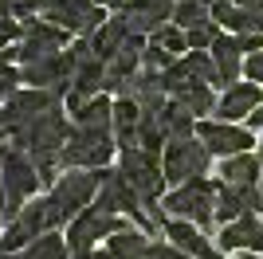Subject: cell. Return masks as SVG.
Wrapping results in <instances>:
<instances>
[{"instance_id": "obj_1", "label": "cell", "mask_w": 263, "mask_h": 259, "mask_svg": "<svg viewBox=\"0 0 263 259\" xmlns=\"http://www.w3.org/2000/svg\"><path fill=\"white\" fill-rule=\"evenodd\" d=\"M99 189H102V169H63L59 181L51 184V196H47L51 228L71 224L83 208H90V200H95Z\"/></svg>"}, {"instance_id": "obj_2", "label": "cell", "mask_w": 263, "mask_h": 259, "mask_svg": "<svg viewBox=\"0 0 263 259\" xmlns=\"http://www.w3.org/2000/svg\"><path fill=\"white\" fill-rule=\"evenodd\" d=\"M67 138H71V126H67L63 110L51 106L47 114H40V118L24 122V126H12V150L28 153V157H63V145Z\"/></svg>"}, {"instance_id": "obj_3", "label": "cell", "mask_w": 263, "mask_h": 259, "mask_svg": "<svg viewBox=\"0 0 263 259\" xmlns=\"http://www.w3.org/2000/svg\"><path fill=\"white\" fill-rule=\"evenodd\" d=\"M161 208L177 220H189V224H197L200 232H209L216 224V181L209 177H197V181H185L177 184L173 193L161 200Z\"/></svg>"}, {"instance_id": "obj_4", "label": "cell", "mask_w": 263, "mask_h": 259, "mask_svg": "<svg viewBox=\"0 0 263 259\" xmlns=\"http://www.w3.org/2000/svg\"><path fill=\"white\" fill-rule=\"evenodd\" d=\"M0 189H4V220H16L24 200L40 189V173H35L32 157L20 150H0Z\"/></svg>"}, {"instance_id": "obj_5", "label": "cell", "mask_w": 263, "mask_h": 259, "mask_svg": "<svg viewBox=\"0 0 263 259\" xmlns=\"http://www.w3.org/2000/svg\"><path fill=\"white\" fill-rule=\"evenodd\" d=\"M118 173L126 177V184H130L134 193L142 196L145 208H154L157 196L165 193V165H161V157H157V153H149V150H142V145L122 153Z\"/></svg>"}, {"instance_id": "obj_6", "label": "cell", "mask_w": 263, "mask_h": 259, "mask_svg": "<svg viewBox=\"0 0 263 259\" xmlns=\"http://www.w3.org/2000/svg\"><path fill=\"white\" fill-rule=\"evenodd\" d=\"M44 20L75 35H95L106 24V8L95 0H40Z\"/></svg>"}, {"instance_id": "obj_7", "label": "cell", "mask_w": 263, "mask_h": 259, "mask_svg": "<svg viewBox=\"0 0 263 259\" xmlns=\"http://www.w3.org/2000/svg\"><path fill=\"white\" fill-rule=\"evenodd\" d=\"M114 157V130H71L63 145V169H102Z\"/></svg>"}, {"instance_id": "obj_8", "label": "cell", "mask_w": 263, "mask_h": 259, "mask_svg": "<svg viewBox=\"0 0 263 259\" xmlns=\"http://www.w3.org/2000/svg\"><path fill=\"white\" fill-rule=\"evenodd\" d=\"M114 232H126V228H122V220L90 205V208H83V212L67 224V251H71L75 259H83V255H90V251H95V244H99V239H110Z\"/></svg>"}, {"instance_id": "obj_9", "label": "cell", "mask_w": 263, "mask_h": 259, "mask_svg": "<svg viewBox=\"0 0 263 259\" xmlns=\"http://www.w3.org/2000/svg\"><path fill=\"white\" fill-rule=\"evenodd\" d=\"M209 157L212 153L200 145L197 138L189 141H169L165 145V184H185V181H197V177H204V169H209Z\"/></svg>"}, {"instance_id": "obj_10", "label": "cell", "mask_w": 263, "mask_h": 259, "mask_svg": "<svg viewBox=\"0 0 263 259\" xmlns=\"http://www.w3.org/2000/svg\"><path fill=\"white\" fill-rule=\"evenodd\" d=\"M197 141L212 157H240L255 145L252 130L236 126V122H197Z\"/></svg>"}, {"instance_id": "obj_11", "label": "cell", "mask_w": 263, "mask_h": 259, "mask_svg": "<svg viewBox=\"0 0 263 259\" xmlns=\"http://www.w3.org/2000/svg\"><path fill=\"white\" fill-rule=\"evenodd\" d=\"M20 51H16V59L24 63H35V59H47V55H59L67 43V32L63 28H55V24L47 20H28L24 24V35H20Z\"/></svg>"}, {"instance_id": "obj_12", "label": "cell", "mask_w": 263, "mask_h": 259, "mask_svg": "<svg viewBox=\"0 0 263 259\" xmlns=\"http://www.w3.org/2000/svg\"><path fill=\"white\" fill-rule=\"evenodd\" d=\"M216 248L220 251H259L263 255V216L255 212H243L240 220H232V224L220 228V236H216Z\"/></svg>"}, {"instance_id": "obj_13", "label": "cell", "mask_w": 263, "mask_h": 259, "mask_svg": "<svg viewBox=\"0 0 263 259\" xmlns=\"http://www.w3.org/2000/svg\"><path fill=\"white\" fill-rule=\"evenodd\" d=\"M165 239H169L177 251H185L189 259H224V251L209 239V232H200V228L189 224V220H165Z\"/></svg>"}, {"instance_id": "obj_14", "label": "cell", "mask_w": 263, "mask_h": 259, "mask_svg": "<svg viewBox=\"0 0 263 259\" xmlns=\"http://www.w3.org/2000/svg\"><path fill=\"white\" fill-rule=\"evenodd\" d=\"M255 106H263V90L255 83H232L224 95L216 98V114L220 122H248V114H252Z\"/></svg>"}, {"instance_id": "obj_15", "label": "cell", "mask_w": 263, "mask_h": 259, "mask_svg": "<svg viewBox=\"0 0 263 259\" xmlns=\"http://www.w3.org/2000/svg\"><path fill=\"white\" fill-rule=\"evenodd\" d=\"M55 102H59V98H55L51 90H35V86H28V90H16V95L8 98V106H4V114H8V126H24V122L40 118V114H47Z\"/></svg>"}, {"instance_id": "obj_16", "label": "cell", "mask_w": 263, "mask_h": 259, "mask_svg": "<svg viewBox=\"0 0 263 259\" xmlns=\"http://www.w3.org/2000/svg\"><path fill=\"white\" fill-rule=\"evenodd\" d=\"M138 134H142V106L134 98H118L114 102V145L122 153L138 150Z\"/></svg>"}, {"instance_id": "obj_17", "label": "cell", "mask_w": 263, "mask_h": 259, "mask_svg": "<svg viewBox=\"0 0 263 259\" xmlns=\"http://www.w3.org/2000/svg\"><path fill=\"white\" fill-rule=\"evenodd\" d=\"M130 24H126V16H110L106 24H102L99 32L90 35V51H95V59H102V63H110V59H114V55L122 51V43L130 40Z\"/></svg>"}, {"instance_id": "obj_18", "label": "cell", "mask_w": 263, "mask_h": 259, "mask_svg": "<svg viewBox=\"0 0 263 259\" xmlns=\"http://www.w3.org/2000/svg\"><path fill=\"white\" fill-rule=\"evenodd\" d=\"M220 184H228V189H255L259 184V157H252V153L224 157L220 161Z\"/></svg>"}, {"instance_id": "obj_19", "label": "cell", "mask_w": 263, "mask_h": 259, "mask_svg": "<svg viewBox=\"0 0 263 259\" xmlns=\"http://www.w3.org/2000/svg\"><path fill=\"white\" fill-rule=\"evenodd\" d=\"M75 126L79 130H114V102L106 95H95L90 102L75 110Z\"/></svg>"}, {"instance_id": "obj_20", "label": "cell", "mask_w": 263, "mask_h": 259, "mask_svg": "<svg viewBox=\"0 0 263 259\" xmlns=\"http://www.w3.org/2000/svg\"><path fill=\"white\" fill-rule=\"evenodd\" d=\"M149 244L154 239H145V232H114L106 239V255L110 259H149Z\"/></svg>"}, {"instance_id": "obj_21", "label": "cell", "mask_w": 263, "mask_h": 259, "mask_svg": "<svg viewBox=\"0 0 263 259\" xmlns=\"http://www.w3.org/2000/svg\"><path fill=\"white\" fill-rule=\"evenodd\" d=\"M200 24H212V0H177L173 4V28L193 32Z\"/></svg>"}, {"instance_id": "obj_22", "label": "cell", "mask_w": 263, "mask_h": 259, "mask_svg": "<svg viewBox=\"0 0 263 259\" xmlns=\"http://www.w3.org/2000/svg\"><path fill=\"white\" fill-rule=\"evenodd\" d=\"M243 212H248V208H243V196L236 193V189L216 181V224L224 228V224H232V220H240Z\"/></svg>"}, {"instance_id": "obj_23", "label": "cell", "mask_w": 263, "mask_h": 259, "mask_svg": "<svg viewBox=\"0 0 263 259\" xmlns=\"http://www.w3.org/2000/svg\"><path fill=\"white\" fill-rule=\"evenodd\" d=\"M24 259H71V251H67V239H63V236L47 232V236H40V239H32V244H28Z\"/></svg>"}, {"instance_id": "obj_24", "label": "cell", "mask_w": 263, "mask_h": 259, "mask_svg": "<svg viewBox=\"0 0 263 259\" xmlns=\"http://www.w3.org/2000/svg\"><path fill=\"white\" fill-rule=\"evenodd\" d=\"M154 43H157V47H165V51L173 55V59L189 55V40H185V32H181V28H169V24H165L161 32L154 35Z\"/></svg>"}, {"instance_id": "obj_25", "label": "cell", "mask_w": 263, "mask_h": 259, "mask_svg": "<svg viewBox=\"0 0 263 259\" xmlns=\"http://www.w3.org/2000/svg\"><path fill=\"white\" fill-rule=\"evenodd\" d=\"M189 40V51H212V43L220 40V24H200L193 32H185Z\"/></svg>"}, {"instance_id": "obj_26", "label": "cell", "mask_w": 263, "mask_h": 259, "mask_svg": "<svg viewBox=\"0 0 263 259\" xmlns=\"http://www.w3.org/2000/svg\"><path fill=\"white\" fill-rule=\"evenodd\" d=\"M40 12V0H0V16L8 20H28Z\"/></svg>"}, {"instance_id": "obj_27", "label": "cell", "mask_w": 263, "mask_h": 259, "mask_svg": "<svg viewBox=\"0 0 263 259\" xmlns=\"http://www.w3.org/2000/svg\"><path fill=\"white\" fill-rule=\"evenodd\" d=\"M243 79L255 83V86L263 83V51H252L248 59H243Z\"/></svg>"}, {"instance_id": "obj_28", "label": "cell", "mask_w": 263, "mask_h": 259, "mask_svg": "<svg viewBox=\"0 0 263 259\" xmlns=\"http://www.w3.org/2000/svg\"><path fill=\"white\" fill-rule=\"evenodd\" d=\"M149 259H189V255L177 251L169 239H154V244H149Z\"/></svg>"}, {"instance_id": "obj_29", "label": "cell", "mask_w": 263, "mask_h": 259, "mask_svg": "<svg viewBox=\"0 0 263 259\" xmlns=\"http://www.w3.org/2000/svg\"><path fill=\"white\" fill-rule=\"evenodd\" d=\"M16 35H24V28H20L16 20H8V16H0V51H4Z\"/></svg>"}, {"instance_id": "obj_30", "label": "cell", "mask_w": 263, "mask_h": 259, "mask_svg": "<svg viewBox=\"0 0 263 259\" xmlns=\"http://www.w3.org/2000/svg\"><path fill=\"white\" fill-rule=\"evenodd\" d=\"M16 79H20V71L8 75V79H0V98H12V95H16Z\"/></svg>"}, {"instance_id": "obj_31", "label": "cell", "mask_w": 263, "mask_h": 259, "mask_svg": "<svg viewBox=\"0 0 263 259\" xmlns=\"http://www.w3.org/2000/svg\"><path fill=\"white\" fill-rule=\"evenodd\" d=\"M248 130H252V134L259 130V134H263V106H255L252 114H248Z\"/></svg>"}, {"instance_id": "obj_32", "label": "cell", "mask_w": 263, "mask_h": 259, "mask_svg": "<svg viewBox=\"0 0 263 259\" xmlns=\"http://www.w3.org/2000/svg\"><path fill=\"white\" fill-rule=\"evenodd\" d=\"M83 259H110L106 251H90V255H83Z\"/></svg>"}, {"instance_id": "obj_33", "label": "cell", "mask_w": 263, "mask_h": 259, "mask_svg": "<svg viewBox=\"0 0 263 259\" xmlns=\"http://www.w3.org/2000/svg\"><path fill=\"white\" fill-rule=\"evenodd\" d=\"M243 259H263V255H259V251H243Z\"/></svg>"}, {"instance_id": "obj_34", "label": "cell", "mask_w": 263, "mask_h": 259, "mask_svg": "<svg viewBox=\"0 0 263 259\" xmlns=\"http://www.w3.org/2000/svg\"><path fill=\"white\" fill-rule=\"evenodd\" d=\"M0 126H8V114H4V110H0Z\"/></svg>"}, {"instance_id": "obj_35", "label": "cell", "mask_w": 263, "mask_h": 259, "mask_svg": "<svg viewBox=\"0 0 263 259\" xmlns=\"http://www.w3.org/2000/svg\"><path fill=\"white\" fill-rule=\"evenodd\" d=\"M259 193H263V161H259Z\"/></svg>"}, {"instance_id": "obj_36", "label": "cell", "mask_w": 263, "mask_h": 259, "mask_svg": "<svg viewBox=\"0 0 263 259\" xmlns=\"http://www.w3.org/2000/svg\"><path fill=\"white\" fill-rule=\"evenodd\" d=\"M0 259H24V255H0Z\"/></svg>"}, {"instance_id": "obj_37", "label": "cell", "mask_w": 263, "mask_h": 259, "mask_svg": "<svg viewBox=\"0 0 263 259\" xmlns=\"http://www.w3.org/2000/svg\"><path fill=\"white\" fill-rule=\"evenodd\" d=\"M259 150H263V134H259Z\"/></svg>"}, {"instance_id": "obj_38", "label": "cell", "mask_w": 263, "mask_h": 259, "mask_svg": "<svg viewBox=\"0 0 263 259\" xmlns=\"http://www.w3.org/2000/svg\"><path fill=\"white\" fill-rule=\"evenodd\" d=\"M0 220H4V216H0Z\"/></svg>"}]
</instances>
